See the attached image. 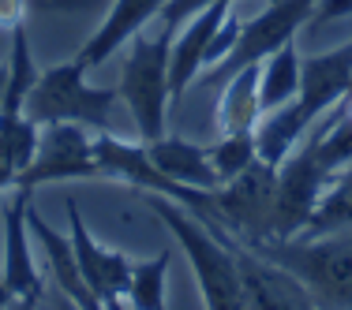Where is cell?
Masks as SVG:
<instances>
[{
	"label": "cell",
	"mask_w": 352,
	"mask_h": 310,
	"mask_svg": "<svg viewBox=\"0 0 352 310\" xmlns=\"http://www.w3.org/2000/svg\"><path fill=\"white\" fill-rule=\"evenodd\" d=\"M318 0H270L266 12H258L255 19L240 23L236 45L214 64L210 71H203L195 79V86H221L229 75H236L248 64H263L270 53H278L285 41H296L300 27L311 23Z\"/></svg>",
	"instance_id": "obj_5"
},
{
	"label": "cell",
	"mask_w": 352,
	"mask_h": 310,
	"mask_svg": "<svg viewBox=\"0 0 352 310\" xmlns=\"http://www.w3.org/2000/svg\"><path fill=\"white\" fill-rule=\"evenodd\" d=\"M214 0H165L162 8V19L169 23V27H180L184 19H191L195 12H203V8H210Z\"/></svg>",
	"instance_id": "obj_21"
},
{
	"label": "cell",
	"mask_w": 352,
	"mask_h": 310,
	"mask_svg": "<svg viewBox=\"0 0 352 310\" xmlns=\"http://www.w3.org/2000/svg\"><path fill=\"white\" fill-rule=\"evenodd\" d=\"M146 154L150 161L157 165L173 183H184V187H199V191H214L221 183L214 161H210V150L195 146V142H184V139H154L146 142Z\"/></svg>",
	"instance_id": "obj_15"
},
{
	"label": "cell",
	"mask_w": 352,
	"mask_h": 310,
	"mask_svg": "<svg viewBox=\"0 0 352 310\" xmlns=\"http://www.w3.org/2000/svg\"><path fill=\"white\" fill-rule=\"evenodd\" d=\"M94 157H98L105 176H116V180L131 183L139 191H157V195H169V198H180V191H184V183H173L169 176L150 161L146 142L135 146V142H120L116 135H109V131H98Z\"/></svg>",
	"instance_id": "obj_12"
},
{
	"label": "cell",
	"mask_w": 352,
	"mask_h": 310,
	"mask_svg": "<svg viewBox=\"0 0 352 310\" xmlns=\"http://www.w3.org/2000/svg\"><path fill=\"white\" fill-rule=\"evenodd\" d=\"M105 176L94 157V139L79 123H41L38 150L30 165L19 172L15 187L34 191L38 183H60V180H90Z\"/></svg>",
	"instance_id": "obj_7"
},
{
	"label": "cell",
	"mask_w": 352,
	"mask_h": 310,
	"mask_svg": "<svg viewBox=\"0 0 352 310\" xmlns=\"http://www.w3.org/2000/svg\"><path fill=\"white\" fill-rule=\"evenodd\" d=\"M258 71L263 64H248L236 75L221 82V102H217V131L232 135V131H255L263 102H258Z\"/></svg>",
	"instance_id": "obj_16"
},
{
	"label": "cell",
	"mask_w": 352,
	"mask_h": 310,
	"mask_svg": "<svg viewBox=\"0 0 352 310\" xmlns=\"http://www.w3.org/2000/svg\"><path fill=\"white\" fill-rule=\"evenodd\" d=\"M296 94H300V53H296V41H285L278 53H270L263 60L258 102H263V112H270V108L292 102Z\"/></svg>",
	"instance_id": "obj_17"
},
{
	"label": "cell",
	"mask_w": 352,
	"mask_h": 310,
	"mask_svg": "<svg viewBox=\"0 0 352 310\" xmlns=\"http://www.w3.org/2000/svg\"><path fill=\"white\" fill-rule=\"evenodd\" d=\"M23 12H27V0H0V27L15 30L23 23Z\"/></svg>",
	"instance_id": "obj_23"
},
{
	"label": "cell",
	"mask_w": 352,
	"mask_h": 310,
	"mask_svg": "<svg viewBox=\"0 0 352 310\" xmlns=\"http://www.w3.org/2000/svg\"><path fill=\"white\" fill-rule=\"evenodd\" d=\"M352 94V41L300 60V94L296 105L307 123H318L341 97Z\"/></svg>",
	"instance_id": "obj_9"
},
{
	"label": "cell",
	"mask_w": 352,
	"mask_h": 310,
	"mask_svg": "<svg viewBox=\"0 0 352 310\" xmlns=\"http://www.w3.org/2000/svg\"><path fill=\"white\" fill-rule=\"evenodd\" d=\"M248 247L296 276L311 291L315 307H352V228L292 239L270 236Z\"/></svg>",
	"instance_id": "obj_1"
},
{
	"label": "cell",
	"mask_w": 352,
	"mask_h": 310,
	"mask_svg": "<svg viewBox=\"0 0 352 310\" xmlns=\"http://www.w3.org/2000/svg\"><path fill=\"white\" fill-rule=\"evenodd\" d=\"M4 86H8V68H0V105H4Z\"/></svg>",
	"instance_id": "obj_25"
},
{
	"label": "cell",
	"mask_w": 352,
	"mask_h": 310,
	"mask_svg": "<svg viewBox=\"0 0 352 310\" xmlns=\"http://www.w3.org/2000/svg\"><path fill=\"white\" fill-rule=\"evenodd\" d=\"M120 90L90 86L87 64L79 56L38 71V82L27 94V116L38 123H79L90 131H109V116Z\"/></svg>",
	"instance_id": "obj_3"
},
{
	"label": "cell",
	"mask_w": 352,
	"mask_h": 310,
	"mask_svg": "<svg viewBox=\"0 0 352 310\" xmlns=\"http://www.w3.org/2000/svg\"><path fill=\"white\" fill-rule=\"evenodd\" d=\"M162 8H165V0H113L105 23L90 34L87 45L79 49V60L87 64V71L102 68L124 41L135 38V30L142 27V23H150L154 15H162Z\"/></svg>",
	"instance_id": "obj_14"
},
{
	"label": "cell",
	"mask_w": 352,
	"mask_h": 310,
	"mask_svg": "<svg viewBox=\"0 0 352 310\" xmlns=\"http://www.w3.org/2000/svg\"><path fill=\"white\" fill-rule=\"evenodd\" d=\"M165 270H169V250L154 254L150 262L131 265L128 307H139V310H162V307H165Z\"/></svg>",
	"instance_id": "obj_19"
},
{
	"label": "cell",
	"mask_w": 352,
	"mask_h": 310,
	"mask_svg": "<svg viewBox=\"0 0 352 310\" xmlns=\"http://www.w3.org/2000/svg\"><path fill=\"white\" fill-rule=\"evenodd\" d=\"M345 15H352V0H318L311 23L318 27V23H330V19H345Z\"/></svg>",
	"instance_id": "obj_22"
},
{
	"label": "cell",
	"mask_w": 352,
	"mask_h": 310,
	"mask_svg": "<svg viewBox=\"0 0 352 310\" xmlns=\"http://www.w3.org/2000/svg\"><path fill=\"white\" fill-rule=\"evenodd\" d=\"M68 224H72V247H75V258H79L82 281L90 284V291L98 296L102 307H120V299H128V288H131V262L120 250H109L90 236L75 198H68Z\"/></svg>",
	"instance_id": "obj_8"
},
{
	"label": "cell",
	"mask_w": 352,
	"mask_h": 310,
	"mask_svg": "<svg viewBox=\"0 0 352 310\" xmlns=\"http://www.w3.org/2000/svg\"><path fill=\"white\" fill-rule=\"evenodd\" d=\"M15 303H19V299H15V291L8 288V281L0 276V307H15Z\"/></svg>",
	"instance_id": "obj_24"
},
{
	"label": "cell",
	"mask_w": 352,
	"mask_h": 310,
	"mask_svg": "<svg viewBox=\"0 0 352 310\" xmlns=\"http://www.w3.org/2000/svg\"><path fill=\"white\" fill-rule=\"evenodd\" d=\"M176 27L165 23L157 38H131V53L124 56L120 71V97L131 108V120L139 128L142 142H154L165 135V112H169V53H173Z\"/></svg>",
	"instance_id": "obj_4"
},
{
	"label": "cell",
	"mask_w": 352,
	"mask_h": 310,
	"mask_svg": "<svg viewBox=\"0 0 352 310\" xmlns=\"http://www.w3.org/2000/svg\"><path fill=\"white\" fill-rule=\"evenodd\" d=\"M349 108H352V94H349Z\"/></svg>",
	"instance_id": "obj_26"
},
{
	"label": "cell",
	"mask_w": 352,
	"mask_h": 310,
	"mask_svg": "<svg viewBox=\"0 0 352 310\" xmlns=\"http://www.w3.org/2000/svg\"><path fill=\"white\" fill-rule=\"evenodd\" d=\"M27 224H30V236L41 243L49 258V273H53L56 288L72 299V307H82V310H98V296L90 291V284L82 281V270H79V258H75V247H72V236H60L53 224L34 209V202H27Z\"/></svg>",
	"instance_id": "obj_13"
},
{
	"label": "cell",
	"mask_w": 352,
	"mask_h": 310,
	"mask_svg": "<svg viewBox=\"0 0 352 310\" xmlns=\"http://www.w3.org/2000/svg\"><path fill=\"white\" fill-rule=\"evenodd\" d=\"M229 12H232V0H214L210 8L191 15L180 38H173V53H169V90H173V97H180L188 86H195V79L206 68L210 45H214V38H217V30H221V23Z\"/></svg>",
	"instance_id": "obj_11"
},
{
	"label": "cell",
	"mask_w": 352,
	"mask_h": 310,
	"mask_svg": "<svg viewBox=\"0 0 352 310\" xmlns=\"http://www.w3.org/2000/svg\"><path fill=\"white\" fill-rule=\"evenodd\" d=\"M341 228H352V165L330 180V187L318 198L311 221L300 236H326V232H341Z\"/></svg>",
	"instance_id": "obj_18"
},
{
	"label": "cell",
	"mask_w": 352,
	"mask_h": 310,
	"mask_svg": "<svg viewBox=\"0 0 352 310\" xmlns=\"http://www.w3.org/2000/svg\"><path fill=\"white\" fill-rule=\"evenodd\" d=\"M146 202L157 213V221L173 232V239L184 247L191 270H195L199 291H203V303L214 307V310L248 307L236 258H232V250L210 232V224L199 221L184 202H176L169 195H157V191H146Z\"/></svg>",
	"instance_id": "obj_2"
},
{
	"label": "cell",
	"mask_w": 352,
	"mask_h": 310,
	"mask_svg": "<svg viewBox=\"0 0 352 310\" xmlns=\"http://www.w3.org/2000/svg\"><path fill=\"white\" fill-rule=\"evenodd\" d=\"M27 202H30V191L15 187L12 202L4 209V265H0V276L15 291L19 307H38L41 303V273L34 270V258H30Z\"/></svg>",
	"instance_id": "obj_10"
},
{
	"label": "cell",
	"mask_w": 352,
	"mask_h": 310,
	"mask_svg": "<svg viewBox=\"0 0 352 310\" xmlns=\"http://www.w3.org/2000/svg\"><path fill=\"white\" fill-rule=\"evenodd\" d=\"M258 157V150H255V131H232V135H221L210 146V161H214V169L217 176H221V183L225 180H232L236 172H244L251 161Z\"/></svg>",
	"instance_id": "obj_20"
},
{
	"label": "cell",
	"mask_w": 352,
	"mask_h": 310,
	"mask_svg": "<svg viewBox=\"0 0 352 310\" xmlns=\"http://www.w3.org/2000/svg\"><path fill=\"white\" fill-rule=\"evenodd\" d=\"M330 161L322 157L318 142L307 135L304 146L292 150L278 165V202H274V239H292L307 228L318 198L333 180Z\"/></svg>",
	"instance_id": "obj_6"
}]
</instances>
